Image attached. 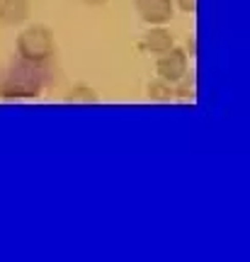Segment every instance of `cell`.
<instances>
[{
  "label": "cell",
  "mask_w": 250,
  "mask_h": 262,
  "mask_svg": "<svg viewBox=\"0 0 250 262\" xmlns=\"http://www.w3.org/2000/svg\"><path fill=\"white\" fill-rule=\"evenodd\" d=\"M49 80V66L27 58H12L0 68V97L3 100H27L39 97Z\"/></svg>",
  "instance_id": "obj_1"
},
{
  "label": "cell",
  "mask_w": 250,
  "mask_h": 262,
  "mask_svg": "<svg viewBox=\"0 0 250 262\" xmlns=\"http://www.w3.org/2000/svg\"><path fill=\"white\" fill-rule=\"evenodd\" d=\"M56 51L54 32L47 25H29L17 37V56L34 61V63H49Z\"/></svg>",
  "instance_id": "obj_2"
},
{
  "label": "cell",
  "mask_w": 250,
  "mask_h": 262,
  "mask_svg": "<svg viewBox=\"0 0 250 262\" xmlns=\"http://www.w3.org/2000/svg\"><path fill=\"white\" fill-rule=\"evenodd\" d=\"M156 71L160 78H165L168 83L175 85L177 80H182L185 73L190 71V58H187V51L185 49H168L165 54L158 56V63H156Z\"/></svg>",
  "instance_id": "obj_3"
},
{
  "label": "cell",
  "mask_w": 250,
  "mask_h": 262,
  "mask_svg": "<svg viewBox=\"0 0 250 262\" xmlns=\"http://www.w3.org/2000/svg\"><path fill=\"white\" fill-rule=\"evenodd\" d=\"M136 12L146 25H168L173 15H175V5L173 0H134Z\"/></svg>",
  "instance_id": "obj_4"
},
{
  "label": "cell",
  "mask_w": 250,
  "mask_h": 262,
  "mask_svg": "<svg viewBox=\"0 0 250 262\" xmlns=\"http://www.w3.org/2000/svg\"><path fill=\"white\" fill-rule=\"evenodd\" d=\"M32 5L29 0H0V25L3 27H19L29 19Z\"/></svg>",
  "instance_id": "obj_5"
},
{
  "label": "cell",
  "mask_w": 250,
  "mask_h": 262,
  "mask_svg": "<svg viewBox=\"0 0 250 262\" xmlns=\"http://www.w3.org/2000/svg\"><path fill=\"white\" fill-rule=\"evenodd\" d=\"M175 47V39L170 34V29H165L163 25H153V27L146 32V37H143V49L149 51V54H165L168 49Z\"/></svg>",
  "instance_id": "obj_6"
},
{
  "label": "cell",
  "mask_w": 250,
  "mask_h": 262,
  "mask_svg": "<svg viewBox=\"0 0 250 262\" xmlns=\"http://www.w3.org/2000/svg\"><path fill=\"white\" fill-rule=\"evenodd\" d=\"M146 95H149V100H153V102H170V100H175V85L168 83L165 78L158 75L156 80L149 83Z\"/></svg>",
  "instance_id": "obj_7"
},
{
  "label": "cell",
  "mask_w": 250,
  "mask_h": 262,
  "mask_svg": "<svg viewBox=\"0 0 250 262\" xmlns=\"http://www.w3.org/2000/svg\"><path fill=\"white\" fill-rule=\"evenodd\" d=\"M66 102H73V104H93L97 102V93H95L93 85H85L78 83L73 85L68 93H66Z\"/></svg>",
  "instance_id": "obj_8"
},
{
  "label": "cell",
  "mask_w": 250,
  "mask_h": 262,
  "mask_svg": "<svg viewBox=\"0 0 250 262\" xmlns=\"http://www.w3.org/2000/svg\"><path fill=\"white\" fill-rule=\"evenodd\" d=\"M177 88H175V97H180V100H192L195 97V73H190L187 71L185 73V78L182 80H177Z\"/></svg>",
  "instance_id": "obj_9"
},
{
  "label": "cell",
  "mask_w": 250,
  "mask_h": 262,
  "mask_svg": "<svg viewBox=\"0 0 250 262\" xmlns=\"http://www.w3.org/2000/svg\"><path fill=\"white\" fill-rule=\"evenodd\" d=\"M175 5L187 15H195L197 12V0H175Z\"/></svg>",
  "instance_id": "obj_10"
},
{
  "label": "cell",
  "mask_w": 250,
  "mask_h": 262,
  "mask_svg": "<svg viewBox=\"0 0 250 262\" xmlns=\"http://www.w3.org/2000/svg\"><path fill=\"white\" fill-rule=\"evenodd\" d=\"M80 3H85V5H90V8H100V5H105L107 0H80Z\"/></svg>",
  "instance_id": "obj_11"
},
{
  "label": "cell",
  "mask_w": 250,
  "mask_h": 262,
  "mask_svg": "<svg viewBox=\"0 0 250 262\" xmlns=\"http://www.w3.org/2000/svg\"><path fill=\"white\" fill-rule=\"evenodd\" d=\"M187 49H190V56H195V39L187 41Z\"/></svg>",
  "instance_id": "obj_12"
}]
</instances>
